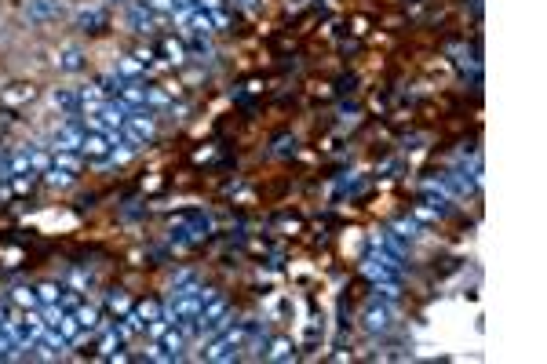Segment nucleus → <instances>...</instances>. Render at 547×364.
I'll return each instance as SVG.
<instances>
[{"mask_svg": "<svg viewBox=\"0 0 547 364\" xmlns=\"http://www.w3.org/2000/svg\"><path fill=\"white\" fill-rule=\"evenodd\" d=\"M361 273H365L372 284H379V281H398V255H390V252L379 248L376 255H368L365 263H361Z\"/></svg>", "mask_w": 547, "mask_h": 364, "instance_id": "1", "label": "nucleus"}, {"mask_svg": "<svg viewBox=\"0 0 547 364\" xmlns=\"http://www.w3.org/2000/svg\"><path fill=\"white\" fill-rule=\"evenodd\" d=\"M361 324H365V332H387L390 324H394V306L372 299V303L361 310Z\"/></svg>", "mask_w": 547, "mask_h": 364, "instance_id": "2", "label": "nucleus"}, {"mask_svg": "<svg viewBox=\"0 0 547 364\" xmlns=\"http://www.w3.org/2000/svg\"><path fill=\"white\" fill-rule=\"evenodd\" d=\"M124 135L146 146V142L154 139V113L150 110H132L128 117H124Z\"/></svg>", "mask_w": 547, "mask_h": 364, "instance_id": "3", "label": "nucleus"}, {"mask_svg": "<svg viewBox=\"0 0 547 364\" xmlns=\"http://www.w3.org/2000/svg\"><path fill=\"white\" fill-rule=\"evenodd\" d=\"M110 150H113L110 135H106V132H99V128H88L84 139H81V153H84V157H92V161H99V164H106V161H110Z\"/></svg>", "mask_w": 547, "mask_h": 364, "instance_id": "4", "label": "nucleus"}, {"mask_svg": "<svg viewBox=\"0 0 547 364\" xmlns=\"http://www.w3.org/2000/svg\"><path fill=\"white\" fill-rule=\"evenodd\" d=\"M186 332L179 328V324H168V328H164L161 335H157V346H164L168 350V354L175 357V361H183V354H186Z\"/></svg>", "mask_w": 547, "mask_h": 364, "instance_id": "5", "label": "nucleus"}, {"mask_svg": "<svg viewBox=\"0 0 547 364\" xmlns=\"http://www.w3.org/2000/svg\"><path fill=\"white\" fill-rule=\"evenodd\" d=\"M124 19H128V26H132L135 33H150V30H154V22H157L154 11H150L143 0H132L128 11H124Z\"/></svg>", "mask_w": 547, "mask_h": 364, "instance_id": "6", "label": "nucleus"}, {"mask_svg": "<svg viewBox=\"0 0 547 364\" xmlns=\"http://www.w3.org/2000/svg\"><path fill=\"white\" fill-rule=\"evenodd\" d=\"M424 204H427L435 215H445V212H449V204H452V197L445 193L441 182H424Z\"/></svg>", "mask_w": 547, "mask_h": 364, "instance_id": "7", "label": "nucleus"}, {"mask_svg": "<svg viewBox=\"0 0 547 364\" xmlns=\"http://www.w3.org/2000/svg\"><path fill=\"white\" fill-rule=\"evenodd\" d=\"M62 8H66L62 0H26V15H30L33 22H48V19H55Z\"/></svg>", "mask_w": 547, "mask_h": 364, "instance_id": "8", "label": "nucleus"}, {"mask_svg": "<svg viewBox=\"0 0 547 364\" xmlns=\"http://www.w3.org/2000/svg\"><path fill=\"white\" fill-rule=\"evenodd\" d=\"M59 73H81L84 70V51L77 48V44H66L59 51Z\"/></svg>", "mask_w": 547, "mask_h": 364, "instance_id": "9", "label": "nucleus"}, {"mask_svg": "<svg viewBox=\"0 0 547 364\" xmlns=\"http://www.w3.org/2000/svg\"><path fill=\"white\" fill-rule=\"evenodd\" d=\"M73 317L81 321V328H84V335H95L99 328H103V317H99V306H88V303H81L77 310H73Z\"/></svg>", "mask_w": 547, "mask_h": 364, "instance_id": "10", "label": "nucleus"}, {"mask_svg": "<svg viewBox=\"0 0 547 364\" xmlns=\"http://www.w3.org/2000/svg\"><path fill=\"white\" fill-rule=\"evenodd\" d=\"M161 51H164V66H183L186 62V44L168 37V41H161Z\"/></svg>", "mask_w": 547, "mask_h": 364, "instance_id": "11", "label": "nucleus"}, {"mask_svg": "<svg viewBox=\"0 0 547 364\" xmlns=\"http://www.w3.org/2000/svg\"><path fill=\"white\" fill-rule=\"evenodd\" d=\"M113 70H117L124 81H139V77L146 73V66H143L135 55H117V66H113Z\"/></svg>", "mask_w": 547, "mask_h": 364, "instance_id": "12", "label": "nucleus"}, {"mask_svg": "<svg viewBox=\"0 0 547 364\" xmlns=\"http://www.w3.org/2000/svg\"><path fill=\"white\" fill-rule=\"evenodd\" d=\"M59 335L73 346V343H81V339H84V328H81V321L73 317V314H62V321H59Z\"/></svg>", "mask_w": 547, "mask_h": 364, "instance_id": "13", "label": "nucleus"}, {"mask_svg": "<svg viewBox=\"0 0 547 364\" xmlns=\"http://www.w3.org/2000/svg\"><path fill=\"white\" fill-rule=\"evenodd\" d=\"M55 168H62V172H70V175H77L81 168H84L81 150H55Z\"/></svg>", "mask_w": 547, "mask_h": 364, "instance_id": "14", "label": "nucleus"}, {"mask_svg": "<svg viewBox=\"0 0 547 364\" xmlns=\"http://www.w3.org/2000/svg\"><path fill=\"white\" fill-rule=\"evenodd\" d=\"M52 102H55L59 110H66V113H77V110H81L77 91H73V88H55V91H52Z\"/></svg>", "mask_w": 547, "mask_h": 364, "instance_id": "15", "label": "nucleus"}, {"mask_svg": "<svg viewBox=\"0 0 547 364\" xmlns=\"http://www.w3.org/2000/svg\"><path fill=\"white\" fill-rule=\"evenodd\" d=\"M263 357L266 361H292V357H296V346H292V339H274Z\"/></svg>", "mask_w": 547, "mask_h": 364, "instance_id": "16", "label": "nucleus"}, {"mask_svg": "<svg viewBox=\"0 0 547 364\" xmlns=\"http://www.w3.org/2000/svg\"><path fill=\"white\" fill-rule=\"evenodd\" d=\"M95 88H99V91H103V95L110 99V95H117V91L124 88V77H121L117 70H110V73H103V77L95 81Z\"/></svg>", "mask_w": 547, "mask_h": 364, "instance_id": "17", "label": "nucleus"}, {"mask_svg": "<svg viewBox=\"0 0 547 364\" xmlns=\"http://www.w3.org/2000/svg\"><path fill=\"white\" fill-rule=\"evenodd\" d=\"M8 299H11V303H15L19 310H33V306H41V299H37V288H15Z\"/></svg>", "mask_w": 547, "mask_h": 364, "instance_id": "18", "label": "nucleus"}, {"mask_svg": "<svg viewBox=\"0 0 547 364\" xmlns=\"http://www.w3.org/2000/svg\"><path fill=\"white\" fill-rule=\"evenodd\" d=\"M59 295H62V284H55V281H44V284H37V299H41V306H52V303H59Z\"/></svg>", "mask_w": 547, "mask_h": 364, "instance_id": "19", "label": "nucleus"}, {"mask_svg": "<svg viewBox=\"0 0 547 364\" xmlns=\"http://www.w3.org/2000/svg\"><path fill=\"white\" fill-rule=\"evenodd\" d=\"M77 22H81V26H92V30H103L106 15H103V8H81V11H77Z\"/></svg>", "mask_w": 547, "mask_h": 364, "instance_id": "20", "label": "nucleus"}, {"mask_svg": "<svg viewBox=\"0 0 547 364\" xmlns=\"http://www.w3.org/2000/svg\"><path fill=\"white\" fill-rule=\"evenodd\" d=\"M52 164H55V153H44V150H30V168H33L37 175H44V172H48V168H52Z\"/></svg>", "mask_w": 547, "mask_h": 364, "instance_id": "21", "label": "nucleus"}, {"mask_svg": "<svg viewBox=\"0 0 547 364\" xmlns=\"http://www.w3.org/2000/svg\"><path fill=\"white\" fill-rule=\"evenodd\" d=\"M135 310H139V317H143L146 324H150V321H157V317H164V306H161V303H154V299H146V303H139Z\"/></svg>", "mask_w": 547, "mask_h": 364, "instance_id": "22", "label": "nucleus"}, {"mask_svg": "<svg viewBox=\"0 0 547 364\" xmlns=\"http://www.w3.org/2000/svg\"><path fill=\"white\" fill-rule=\"evenodd\" d=\"M44 182H48V186H70V182H73V175H70V172H62V168H55V164H52V168H48V172H44Z\"/></svg>", "mask_w": 547, "mask_h": 364, "instance_id": "23", "label": "nucleus"}, {"mask_svg": "<svg viewBox=\"0 0 547 364\" xmlns=\"http://www.w3.org/2000/svg\"><path fill=\"white\" fill-rule=\"evenodd\" d=\"M197 284V273L194 270H183V273H175L172 277V292H186V288H194Z\"/></svg>", "mask_w": 547, "mask_h": 364, "instance_id": "24", "label": "nucleus"}, {"mask_svg": "<svg viewBox=\"0 0 547 364\" xmlns=\"http://www.w3.org/2000/svg\"><path fill=\"white\" fill-rule=\"evenodd\" d=\"M394 230H401L398 237H405V241L419 237V226H416V219H398V223H394Z\"/></svg>", "mask_w": 547, "mask_h": 364, "instance_id": "25", "label": "nucleus"}, {"mask_svg": "<svg viewBox=\"0 0 547 364\" xmlns=\"http://www.w3.org/2000/svg\"><path fill=\"white\" fill-rule=\"evenodd\" d=\"M59 306L66 310V314H73V310L81 306V295L73 292V288H62V295H59Z\"/></svg>", "mask_w": 547, "mask_h": 364, "instance_id": "26", "label": "nucleus"}, {"mask_svg": "<svg viewBox=\"0 0 547 364\" xmlns=\"http://www.w3.org/2000/svg\"><path fill=\"white\" fill-rule=\"evenodd\" d=\"M110 310H113V314H128V310H132V299L124 295V292H113V295H110Z\"/></svg>", "mask_w": 547, "mask_h": 364, "instance_id": "27", "label": "nucleus"}, {"mask_svg": "<svg viewBox=\"0 0 547 364\" xmlns=\"http://www.w3.org/2000/svg\"><path fill=\"white\" fill-rule=\"evenodd\" d=\"M168 102H172V99L164 95V91H157V88H146V110H150V106H157V110H161V106H168Z\"/></svg>", "mask_w": 547, "mask_h": 364, "instance_id": "28", "label": "nucleus"}, {"mask_svg": "<svg viewBox=\"0 0 547 364\" xmlns=\"http://www.w3.org/2000/svg\"><path fill=\"white\" fill-rule=\"evenodd\" d=\"M154 15H172V0H143Z\"/></svg>", "mask_w": 547, "mask_h": 364, "instance_id": "29", "label": "nucleus"}, {"mask_svg": "<svg viewBox=\"0 0 547 364\" xmlns=\"http://www.w3.org/2000/svg\"><path fill=\"white\" fill-rule=\"evenodd\" d=\"M212 15V30H226V26H230V15H226L223 8H215V11H208Z\"/></svg>", "mask_w": 547, "mask_h": 364, "instance_id": "30", "label": "nucleus"}, {"mask_svg": "<svg viewBox=\"0 0 547 364\" xmlns=\"http://www.w3.org/2000/svg\"><path fill=\"white\" fill-rule=\"evenodd\" d=\"M4 99H8V102H22V99H33V88H15V91H8Z\"/></svg>", "mask_w": 547, "mask_h": 364, "instance_id": "31", "label": "nucleus"}, {"mask_svg": "<svg viewBox=\"0 0 547 364\" xmlns=\"http://www.w3.org/2000/svg\"><path fill=\"white\" fill-rule=\"evenodd\" d=\"M11 179V157H0V182Z\"/></svg>", "mask_w": 547, "mask_h": 364, "instance_id": "32", "label": "nucleus"}, {"mask_svg": "<svg viewBox=\"0 0 547 364\" xmlns=\"http://www.w3.org/2000/svg\"><path fill=\"white\" fill-rule=\"evenodd\" d=\"M103 4H132V0H103Z\"/></svg>", "mask_w": 547, "mask_h": 364, "instance_id": "33", "label": "nucleus"}, {"mask_svg": "<svg viewBox=\"0 0 547 364\" xmlns=\"http://www.w3.org/2000/svg\"><path fill=\"white\" fill-rule=\"evenodd\" d=\"M288 4H292V8H303V4H307V0H288Z\"/></svg>", "mask_w": 547, "mask_h": 364, "instance_id": "34", "label": "nucleus"}]
</instances>
